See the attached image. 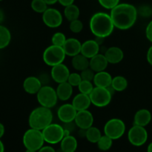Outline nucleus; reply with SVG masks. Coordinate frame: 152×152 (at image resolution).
I'll use <instances>...</instances> for the list:
<instances>
[{
  "label": "nucleus",
  "instance_id": "nucleus-20",
  "mask_svg": "<svg viewBox=\"0 0 152 152\" xmlns=\"http://www.w3.org/2000/svg\"><path fill=\"white\" fill-rule=\"evenodd\" d=\"M152 115L149 110L142 108L138 110L134 117V125L145 127L151 121Z\"/></svg>",
  "mask_w": 152,
  "mask_h": 152
},
{
  "label": "nucleus",
  "instance_id": "nucleus-49",
  "mask_svg": "<svg viewBox=\"0 0 152 152\" xmlns=\"http://www.w3.org/2000/svg\"><path fill=\"white\" fill-rule=\"evenodd\" d=\"M2 1V0H0V1Z\"/></svg>",
  "mask_w": 152,
  "mask_h": 152
},
{
  "label": "nucleus",
  "instance_id": "nucleus-16",
  "mask_svg": "<svg viewBox=\"0 0 152 152\" xmlns=\"http://www.w3.org/2000/svg\"><path fill=\"white\" fill-rule=\"evenodd\" d=\"M99 45L96 40L88 39L82 43L81 53L89 59L99 53Z\"/></svg>",
  "mask_w": 152,
  "mask_h": 152
},
{
  "label": "nucleus",
  "instance_id": "nucleus-36",
  "mask_svg": "<svg viewBox=\"0 0 152 152\" xmlns=\"http://www.w3.org/2000/svg\"><path fill=\"white\" fill-rule=\"evenodd\" d=\"M137 13L142 17H150L152 16V7L148 4H143L137 9Z\"/></svg>",
  "mask_w": 152,
  "mask_h": 152
},
{
  "label": "nucleus",
  "instance_id": "nucleus-31",
  "mask_svg": "<svg viewBox=\"0 0 152 152\" xmlns=\"http://www.w3.org/2000/svg\"><path fill=\"white\" fill-rule=\"evenodd\" d=\"M31 6L32 10L38 13H43L48 9V4L45 0H32Z\"/></svg>",
  "mask_w": 152,
  "mask_h": 152
},
{
  "label": "nucleus",
  "instance_id": "nucleus-32",
  "mask_svg": "<svg viewBox=\"0 0 152 152\" xmlns=\"http://www.w3.org/2000/svg\"><path fill=\"white\" fill-rule=\"evenodd\" d=\"M94 87L95 86H94L93 82L82 80V82L78 86V89L80 91V93L90 95V94L91 93Z\"/></svg>",
  "mask_w": 152,
  "mask_h": 152
},
{
  "label": "nucleus",
  "instance_id": "nucleus-26",
  "mask_svg": "<svg viewBox=\"0 0 152 152\" xmlns=\"http://www.w3.org/2000/svg\"><path fill=\"white\" fill-rule=\"evenodd\" d=\"M11 41V34L7 27L0 25V50L7 48Z\"/></svg>",
  "mask_w": 152,
  "mask_h": 152
},
{
  "label": "nucleus",
  "instance_id": "nucleus-33",
  "mask_svg": "<svg viewBox=\"0 0 152 152\" xmlns=\"http://www.w3.org/2000/svg\"><path fill=\"white\" fill-rule=\"evenodd\" d=\"M67 38L65 34L62 32H56L53 35L51 38L52 45H54L56 46H61L62 47L65 44Z\"/></svg>",
  "mask_w": 152,
  "mask_h": 152
},
{
  "label": "nucleus",
  "instance_id": "nucleus-22",
  "mask_svg": "<svg viewBox=\"0 0 152 152\" xmlns=\"http://www.w3.org/2000/svg\"><path fill=\"white\" fill-rule=\"evenodd\" d=\"M112 79V76L108 72L105 71H100V72L95 73L93 83L96 87L108 88L111 86Z\"/></svg>",
  "mask_w": 152,
  "mask_h": 152
},
{
  "label": "nucleus",
  "instance_id": "nucleus-27",
  "mask_svg": "<svg viewBox=\"0 0 152 152\" xmlns=\"http://www.w3.org/2000/svg\"><path fill=\"white\" fill-rule=\"evenodd\" d=\"M80 15V10L78 6L76 4H72L71 5H68L65 7L64 10V16L66 18V19L69 22L74 21L75 19H78L79 16Z\"/></svg>",
  "mask_w": 152,
  "mask_h": 152
},
{
  "label": "nucleus",
  "instance_id": "nucleus-47",
  "mask_svg": "<svg viewBox=\"0 0 152 152\" xmlns=\"http://www.w3.org/2000/svg\"><path fill=\"white\" fill-rule=\"evenodd\" d=\"M147 152H152V142L148 145V148H147Z\"/></svg>",
  "mask_w": 152,
  "mask_h": 152
},
{
  "label": "nucleus",
  "instance_id": "nucleus-3",
  "mask_svg": "<svg viewBox=\"0 0 152 152\" xmlns=\"http://www.w3.org/2000/svg\"><path fill=\"white\" fill-rule=\"evenodd\" d=\"M53 113L50 108L40 105L33 110L28 117L30 128L42 131L53 122Z\"/></svg>",
  "mask_w": 152,
  "mask_h": 152
},
{
  "label": "nucleus",
  "instance_id": "nucleus-17",
  "mask_svg": "<svg viewBox=\"0 0 152 152\" xmlns=\"http://www.w3.org/2000/svg\"><path fill=\"white\" fill-rule=\"evenodd\" d=\"M90 65L89 68L93 70L95 73L105 71L108 65V62L106 59L105 54L98 53L89 59Z\"/></svg>",
  "mask_w": 152,
  "mask_h": 152
},
{
  "label": "nucleus",
  "instance_id": "nucleus-30",
  "mask_svg": "<svg viewBox=\"0 0 152 152\" xmlns=\"http://www.w3.org/2000/svg\"><path fill=\"white\" fill-rule=\"evenodd\" d=\"M96 144H97V147L99 150L106 151L112 147L113 140L107 135H102Z\"/></svg>",
  "mask_w": 152,
  "mask_h": 152
},
{
  "label": "nucleus",
  "instance_id": "nucleus-8",
  "mask_svg": "<svg viewBox=\"0 0 152 152\" xmlns=\"http://www.w3.org/2000/svg\"><path fill=\"white\" fill-rule=\"evenodd\" d=\"M112 96L108 88L96 86L89 95L91 104L98 108H104L109 105L112 99Z\"/></svg>",
  "mask_w": 152,
  "mask_h": 152
},
{
  "label": "nucleus",
  "instance_id": "nucleus-29",
  "mask_svg": "<svg viewBox=\"0 0 152 152\" xmlns=\"http://www.w3.org/2000/svg\"><path fill=\"white\" fill-rule=\"evenodd\" d=\"M102 136L100 130L98 128L91 126L89 129H86V138L88 142L91 143H97Z\"/></svg>",
  "mask_w": 152,
  "mask_h": 152
},
{
  "label": "nucleus",
  "instance_id": "nucleus-25",
  "mask_svg": "<svg viewBox=\"0 0 152 152\" xmlns=\"http://www.w3.org/2000/svg\"><path fill=\"white\" fill-rule=\"evenodd\" d=\"M71 65L75 70L82 71L86 68H89L90 61H89L88 58L85 56L84 55H83L82 53H79V54L72 57Z\"/></svg>",
  "mask_w": 152,
  "mask_h": 152
},
{
  "label": "nucleus",
  "instance_id": "nucleus-6",
  "mask_svg": "<svg viewBox=\"0 0 152 152\" xmlns=\"http://www.w3.org/2000/svg\"><path fill=\"white\" fill-rule=\"evenodd\" d=\"M37 99L41 106L48 108H53L59 99L56 90L49 86H42L37 94Z\"/></svg>",
  "mask_w": 152,
  "mask_h": 152
},
{
  "label": "nucleus",
  "instance_id": "nucleus-10",
  "mask_svg": "<svg viewBox=\"0 0 152 152\" xmlns=\"http://www.w3.org/2000/svg\"><path fill=\"white\" fill-rule=\"evenodd\" d=\"M148 132L145 127L134 125L128 132V140L132 145L139 147L148 140Z\"/></svg>",
  "mask_w": 152,
  "mask_h": 152
},
{
  "label": "nucleus",
  "instance_id": "nucleus-44",
  "mask_svg": "<svg viewBox=\"0 0 152 152\" xmlns=\"http://www.w3.org/2000/svg\"><path fill=\"white\" fill-rule=\"evenodd\" d=\"M45 1L48 5H53V4L58 2V0H45Z\"/></svg>",
  "mask_w": 152,
  "mask_h": 152
},
{
  "label": "nucleus",
  "instance_id": "nucleus-23",
  "mask_svg": "<svg viewBox=\"0 0 152 152\" xmlns=\"http://www.w3.org/2000/svg\"><path fill=\"white\" fill-rule=\"evenodd\" d=\"M58 99L61 101H67L73 94V86L68 82L59 83L56 89Z\"/></svg>",
  "mask_w": 152,
  "mask_h": 152
},
{
  "label": "nucleus",
  "instance_id": "nucleus-2",
  "mask_svg": "<svg viewBox=\"0 0 152 152\" xmlns=\"http://www.w3.org/2000/svg\"><path fill=\"white\" fill-rule=\"evenodd\" d=\"M89 26L95 37L104 39L111 35L115 28L110 14L104 12L94 13L91 18Z\"/></svg>",
  "mask_w": 152,
  "mask_h": 152
},
{
  "label": "nucleus",
  "instance_id": "nucleus-42",
  "mask_svg": "<svg viewBox=\"0 0 152 152\" xmlns=\"http://www.w3.org/2000/svg\"><path fill=\"white\" fill-rule=\"evenodd\" d=\"M58 2H59L61 5L64 6V7H67V6L74 4V0H58Z\"/></svg>",
  "mask_w": 152,
  "mask_h": 152
},
{
  "label": "nucleus",
  "instance_id": "nucleus-14",
  "mask_svg": "<svg viewBox=\"0 0 152 152\" xmlns=\"http://www.w3.org/2000/svg\"><path fill=\"white\" fill-rule=\"evenodd\" d=\"M51 68L50 77L55 83L59 84V83L68 81V79L71 73H70L68 68L65 64H59V65L51 67Z\"/></svg>",
  "mask_w": 152,
  "mask_h": 152
},
{
  "label": "nucleus",
  "instance_id": "nucleus-21",
  "mask_svg": "<svg viewBox=\"0 0 152 152\" xmlns=\"http://www.w3.org/2000/svg\"><path fill=\"white\" fill-rule=\"evenodd\" d=\"M71 104L74 105L77 111H83L88 109L90 105H91V101L89 95L80 93L74 96Z\"/></svg>",
  "mask_w": 152,
  "mask_h": 152
},
{
  "label": "nucleus",
  "instance_id": "nucleus-35",
  "mask_svg": "<svg viewBox=\"0 0 152 152\" xmlns=\"http://www.w3.org/2000/svg\"><path fill=\"white\" fill-rule=\"evenodd\" d=\"M67 82L69 84H71L73 87H78L80 83L82 82L80 74H78V73H71Z\"/></svg>",
  "mask_w": 152,
  "mask_h": 152
},
{
  "label": "nucleus",
  "instance_id": "nucleus-19",
  "mask_svg": "<svg viewBox=\"0 0 152 152\" xmlns=\"http://www.w3.org/2000/svg\"><path fill=\"white\" fill-rule=\"evenodd\" d=\"M105 56L108 63L118 64L121 62L124 58V53L120 48L112 46L105 50Z\"/></svg>",
  "mask_w": 152,
  "mask_h": 152
},
{
  "label": "nucleus",
  "instance_id": "nucleus-41",
  "mask_svg": "<svg viewBox=\"0 0 152 152\" xmlns=\"http://www.w3.org/2000/svg\"><path fill=\"white\" fill-rule=\"evenodd\" d=\"M146 59H147V61H148V64H149V65H151L152 66V45L150 46V48H148V51H147Z\"/></svg>",
  "mask_w": 152,
  "mask_h": 152
},
{
  "label": "nucleus",
  "instance_id": "nucleus-9",
  "mask_svg": "<svg viewBox=\"0 0 152 152\" xmlns=\"http://www.w3.org/2000/svg\"><path fill=\"white\" fill-rule=\"evenodd\" d=\"M42 134L45 141L49 144H57L64 138V128L61 125L53 123L43 129Z\"/></svg>",
  "mask_w": 152,
  "mask_h": 152
},
{
  "label": "nucleus",
  "instance_id": "nucleus-18",
  "mask_svg": "<svg viewBox=\"0 0 152 152\" xmlns=\"http://www.w3.org/2000/svg\"><path fill=\"white\" fill-rule=\"evenodd\" d=\"M42 87V84L38 77L31 76L27 77L23 82V89L29 94H37Z\"/></svg>",
  "mask_w": 152,
  "mask_h": 152
},
{
  "label": "nucleus",
  "instance_id": "nucleus-5",
  "mask_svg": "<svg viewBox=\"0 0 152 152\" xmlns=\"http://www.w3.org/2000/svg\"><path fill=\"white\" fill-rule=\"evenodd\" d=\"M66 54L62 47L54 45L48 46L44 50L42 55V59L45 63L50 67L63 63Z\"/></svg>",
  "mask_w": 152,
  "mask_h": 152
},
{
  "label": "nucleus",
  "instance_id": "nucleus-46",
  "mask_svg": "<svg viewBox=\"0 0 152 152\" xmlns=\"http://www.w3.org/2000/svg\"><path fill=\"white\" fill-rule=\"evenodd\" d=\"M0 152H4V145L0 139Z\"/></svg>",
  "mask_w": 152,
  "mask_h": 152
},
{
  "label": "nucleus",
  "instance_id": "nucleus-12",
  "mask_svg": "<svg viewBox=\"0 0 152 152\" xmlns=\"http://www.w3.org/2000/svg\"><path fill=\"white\" fill-rule=\"evenodd\" d=\"M77 111L71 103H65L61 105L57 111V117L63 123L74 122Z\"/></svg>",
  "mask_w": 152,
  "mask_h": 152
},
{
  "label": "nucleus",
  "instance_id": "nucleus-1",
  "mask_svg": "<svg viewBox=\"0 0 152 152\" xmlns=\"http://www.w3.org/2000/svg\"><path fill=\"white\" fill-rule=\"evenodd\" d=\"M110 16L114 27L122 31L130 29L134 25L137 19V9L129 3H120L111 9Z\"/></svg>",
  "mask_w": 152,
  "mask_h": 152
},
{
  "label": "nucleus",
  "instance_id": "nucleus-11",
  "mask_svg": "<svg viewBox=\"0 0 152 152\" xmlns=\"http://www.w3.org/2000/svg\"><path fill=\"white\" fill-rule=\"evenodd\" d=\"M42 21L45 25L50 28H56L60 26L63 21L62 15L57 9L48 7L42 13Z\"/></svg>",
  "mask_w": 152,
  "mask_h": 152
},
{
  "label": "nucleus",
  "instance_id": "nucleus-43",
  "mask_svg": "<svg viewBox=\"0 0 152 152\" xmlns=\"http://www.w3.org/2000/svg\"><path fill=\"white\" fill-rule=\"evenodd\" d=\"M4 132H5V129H4V125L1 123H0V139L4 136Z\"/></svg>",
  "mask_w": 152,
  "mask_h": 152
},
{
  "label": "nucleus",
  "instance_id": "nucleus-28",
  "mask_svg": "<svg viewBox=\"0 0 152 152\" xmlns=\"http://www.w3.org/2000/svg\"><path fill=\"white\" fill-rule=\"evenodd\" d=\"M111 87L116 92H121L126 90L128 87V81L123 76H116L113 77Z\"/></svg>",
  "mask_w": 152,
  "mask_h": 152
},
{
  "label": "nucleus",
  "instance_id": "nucleus-4",
  "mask_svg": "<svg viewBox=\"0 0 152 152\" xmlns=\"http://www.w3.org/2000/svg\"><path fill=\"white\" fill-rule=\"evenodd\" d=\"M45 142L42 132L31 128L25 132L22 137V142L26 149L39 151L43 146Z\"/></svg>",
  "mask_w": 152,
  "mask_h": 152
},
{
  "label": "nucleus",
  "instance_id": "nucleus-34",
  "mask_svg": "<svg viewBox=\"0 0 152 152\" xmlns=\"http://www.w3.org/2000/svg\"><path fill=\"white\" fill-rule=\"evenodd\" d=\"M69 28L71 32L74 33V34H79L83 31V24L79 19H75V20L70 22Z\"/></svg>",
  "mask_w": 152,
  "mask_h": 152
},
{
  "label": "nucleus",
  "instance_id": "nucleus-40",
  "mask_svg": "<svg viewBox=\"0 0 152 152\" xmlns=\"http://www.w3.org/2000/svg\"><path fill=\"white\" fill-rule=\"evenodd\" d=\"M37 152H56L55 149L53 147L50 145H46V146H42Z\"/></svg>",
  "mask_w": 152,
  "mask_h": 152
},
{
  "label": "nucleus",
  "instance_id": "nucleus-48",
  "mask_svg": "<svg viewBox=\"0 0 152 152\" xmlns=\"http://www.w3.org/2000/svg\"><path fill=\"white\" fill-rule=\"evenodd\" d=\"M25 152H37V151H34V150H31V149H26Z\"/></svg>",
  "mask_w": 152,
  "mask_h": 152
},
{
  "label": "nucleus",
  "instance_id": "nucleus-24",
  "mask_svg": "<svg viewBox=\"0 0 152 152\" xmlns=\"http://www.w3.org/2000/svg\"><path fill=\"white\" fill-rule=\"evenodd\" d=\"M78 146L77 139L72 135L65 137L60 142V148L62 152H75Z\"/></svg>",
  "mask_w": 152,
  "mask_h": 152
},
{
  "label": "nucleus",
  "instance_id": "nucleus-38",
  "mask_svg": "<svg viewBox=\"0 0 152 152\" xmlns=\"http://www.w3.org/2000/svg\"><path fill=\"white\" fill-rule=\"evenodd\" d=\"M95 72L90 68H88L86 69L83 70L80 73L82 80H86V81L93 82L94 78Z\"/></svg>",
  "mask_w": 152,
  "mask_h": 152
},
{
  "label": "nucleus",
  "instance_id": "nucleus-7",
  "mask_svg": "<svg viewBox=\"0 0 152 152\" xmlns=\"http://www.w3.org/2000/svg\"><path fill=\"white\" fill-rule=\"evenodd\" d=\"M126 124L122 120L112 118L106 122L104 126V134L114 140L121 138L126 132Z\"/></svg>",
  "mask_w": 152,
  "mask_h": 152
},
{
  "label": "nucleus",
  "instance_id": "nucleus-39",
  "mask_svg": "<svg viewBox=\"0 0 152 152\" xmlns=\"http://www.w3.org/2000/svg\"><path fill=\"white\" fill-rule=\"evenodd\" d=\"M145 37L147 39L152 43V20L148 22L145 28Z\"/></svg>",
  "mask_w": 152,
  "mask_h": 152
},
{
  "label": "nucleus",
  "instance_id": "nucleus-13",
  "mask_svg": "<svg viewBox=\"0 0 152 152\" xmlns=\"http://www.w3.org/2000/svg\"><path fill=\"white\" fill-rule=\"evenodd\" d=\"M75 125L80 129H88L93 126L94 116L88 110L77 111L74 120Z\"/></svg>",
  "mask_w": 152,
  "mask_h": 152
},
{
  "label": "nucleus",
  "instance_id": "nucleus-45",
  "mask_svg": "<svg viewBox=\"0 0 152 152\" xmlns=\"http://www.w3.org/2000/svg\"><path fill=\"white\" fill-rule=\"evenodd\" d=\"M4 12H3V10H1V9H0V25H1V23L3 22V20H4Z\"/></svg>",
  "mask_w": 152,
  "mask_h": 152
},
{
  "label": "nucleus",
  "instance_id": "nucleus-37",
  "mask_svg": "<svg viewBox=\"0 0 152 152\" xmlns=\"http://www.w3.org/2000/svg\"><path fill=\"white\" fill-rule=\"evenodd\" d=\"M99 4L102 7L108 10H111L120 4V0H98Z\"/></svg>",
  "mask_w": 152,
  "mask_h": 152
},
{
  "label": "nucleus",
  "instance_id": "nucleus-15",
  "mask_svg": "<svg viewBox=\"0 0 152 152\" xmlns=\"http://www.w3.org/2000/svg\"><path fill=\"white\" fill-rule=\"evenodd\" d=\"M82 43L80 40L76 38H68L65 41V44L62 46L66 56H73L81 53Z\"/></svg>",
  "mask_w": 152,
  "mask_h": 152
}]
</instances>
